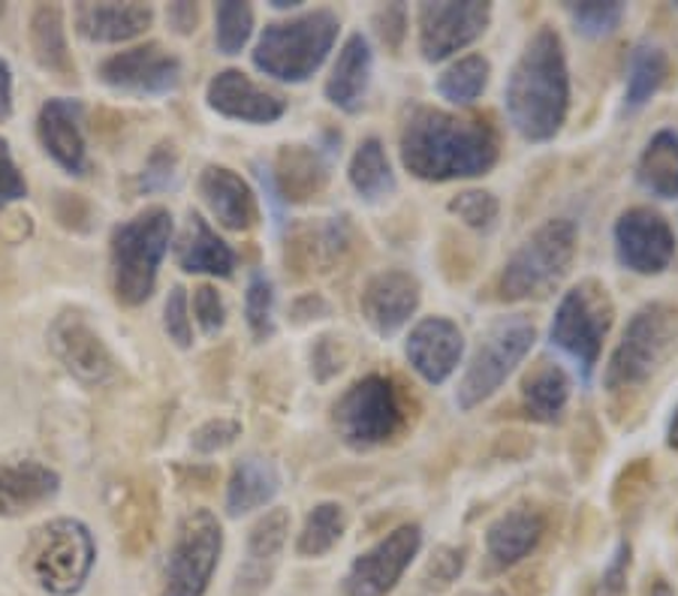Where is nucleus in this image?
<instances>
[{"instance_id": "1", "label": "nucleus", "mask_w": 678, "mask_h": 596, "mask_svg": "<svg viewBox=\"0 0 678 596\" xmlns=\"http://www.w3.org/2000/svg\"><path fill=\"white\" fill-rule=\"evenodd\" d=\"M398 154L401 166L414 178L428 185H444L492 172L501 145L486 118L416 106L401 127Z\"/></svg>"}, {"instance_id": "2", "label": "nucleus", "mask_w": 678, "mask_h": 596, "mask_svg": "<svg viewBox=\"0 0 678 596\" xmlns=\"http://www.w3.org/2000/svg\"><path fill=\"white\" fill-rule=\"evenodd\" d=\"M507 118L525 142H552L570 112L567 49L555 28H536L503 87Z\"/></svg>"}, {"instance_id": "3", "label": "nucleus", "mask_w": 678, "mask_h": 596, "mask_svg": "<svg viewBox=\"0 0 678 596\" xmlns=\"http://www.w3.org/2000/svg\"><path fill=\"white\" fill-rule=\"evenodd\" d=\"M173 236L176 220L164 206L143 208L139 215L112 229L109 278L115 302L124 307H139L152 299Z\"/></svg>"}, {"instance_id": "4", "label": "nucleus", "mask_w": 678, "mask_h": 596, "mask_svg": "<svg viewBox=\"0 0 678 596\" xmlns=\"http://www.w3.org/2000/svg\"><path fill=\"white\" fill-rule=\"evenodd\" d=\"M97 564V540L82 519L58 515L33 527L22 548V573L45 596H76Z\"/></svg>"}, {"instance_id": "5", "label": "nucleus", "mask_w": 678, "mask_h": 596, "mask_svg": "<svg viewBox=\"0 0 678 596\" xmlns=\"http://www.w3.org/2000/svg\"><path fill=\"white\" fill-rule=\"evenodd\" d=\"M678 356V307L648 302L624 325L622 341L603 370V389L609 398H627L667 368Z\"/></svg>"}, {"instance_id": "6", "label": "nucleus", "mask_w": 678, "mask_h": 596, "mask_svg": "<svg viewBox=\"0 0 678 596\" xmlns=\"http://www.w3.org/2000/svg\"><path fill=\"white\" fill-rule=\"evenodd\" d=\"M341 19L332 10H307L269 22L257 36L253 66L286 85H302L326 64L338 43Z\"/></svg>"}, {"instance_id": "7", "label": "nucleus", "mask_w": 678, "mask_h": 596, "mask_svg": "<svg viewBox=\"0 0 678 596\" xmlns=\"http://www.w3.org/2000/svg\"><path fill=\"white\" fill-rule=\"evenodd\" d=\"M580 229L570 217H549L503 262L498 293L503 302H540L559 290L573 269Z\"/></svg>"}, {"instance_id": "8", "label": "nucleus", "mask_w": 678, "mask_h": 596, "mask_svg": "<svg viewBox=\"0 0 678 596\" xmlns=\"http://www.w3.org/2000/svg\"><path fill=\"white\" fill-rule=\"evenodd\" d=\"M332 428L353 452H372L393 443L407 428L405 398L393 379L368 374L353 383L332 404Z\"/></svg>"}, {"instance_id": "9", "label": "nucleus", "mask_w": 678, "mask_h": 596, "mask_svg": "<svg viewBox=\"0 0 678 596\" xmlns=\"http://www.w3.org/2000/svg\"><path fill=\"white\" fill-rule=\"evenodd\" d=\"M536 344L534 323L522 314L501 316L480 332L477 347H473L465 374L456 389V404L461 412L477 410L480 404L492 398L507 379L513 377L515 368L528 358Z\"/></svg>"}, {"instance_id": "10", "label": "nucleus", "mask_w": 678, "mask_h": 596, "mask_svg": "<svg viewBox=\"0 0 678 596\" xmlns=\"http://www.w3.org/2000/svg\"><path fill=\"white\" fill-rule=\"evenodd\" d=\"M613 295L594 278L580 281L561 295L552 325H549V344L573 362L582 383H588L601 362L603 341L613 328Z\"/></svg>"}, {"instance_id": "11", "label": "nucleus", "mask_w": 678, "mask_h": 596, "mask_svg": "<svg viewBox=\"0 0 678 596\" xmlns=\"http://www.w3.org/2000/svg\"><path fill=\"white\" fill-rule=\"evenodd\" d=\"M223 554V524L211 510L181 515L166 554L160 596H206Z\"/></svg>"}, {"instance_id": "12", "label": "nucleus", "mask_w": 678, "mask_h": 596, "mask_svg": "<svg viewBox=\"0 0 678 596\" xmlns=\"http://www.w3.org/2000/svg\"><path fill=\"white\" fill-rule=\"evenodd\" d=\"M423 552V527L419 524H401L377 540L372 548L353 557V564L344 573L341 594L344 596H389L405 578L416 557Z\"/></svg>"}, {"instance_id": "13", "label": "nucleus", "mask_w": 678, "mask_h": 596, "mask_svg": "<svg viewBox=\"0 0 678 596\" xmlns=\"http://www.w3.org/2000/svg\"><path fill=\"white\" fill-rule=\"evenodd\" d=\"M49 349L52 356L64 365V370L73 379H79L88 389H103L118 379V358L112 356L106 341L100 337L94 325L79 314V311H64L49 325Z\"/></svg>"}, {"instance_id": "14", "label": "nucleus", "mask_w": 678, "mask_h": 596, "mask_svg": "<svg viewBox=\"0 0 678 596\" xmlns=\"http://www.w3.org/2000/svg\"><path fill=\"white\" fill-rule=\"evenodd\" d=\"M492 24V3H419L416 40L428 64H440L452 54L471 49Z\"/></svg>"}, {"instance_id": "15", "label": "nucleus", "mask_w": 678, "mask_h": 596, "mask_svg": "<svg viewBox=\"0 0 678 596\" xmlns=\"http://www.w3.org/2000/svg\"><path fill=\"white\" fill-rule=\"evenodd\" d=\"M613 244L618 265L643 278L664 274L676 260V232L669 220L646 206H634L618 215Z\"/></svg>"}, {"instance_id": "16", "label": "nucleus", "mask_w": 678, "mask_h": 596, "mask_svg": "<svg viewBox=\"0 0 678 596\" xmlns=\"http://www.w3.org/2000/svg\"><path fill=\"white\" fill-rule=\"evenodd\" d=\"M181 57L166 52L160 43H143L109 54L97 66V79L112 91L133 97H166L181 85Z\"/></svg>"}, {"instance_id": "17", "label": "nucleus", "mask_w": 678, "mask_h": 596, "mask_svg": "<svg viewBox=\"0 0 678 596\" xmlns=\"http://www.w3.org/2000/svg\"><path fill=\"white\" fill-rule=\"evenodd\" d=\"M423 283L407 269H384L372 274L359 295L362 320L374 335L393 337L405 328L419 311Z\"/></svg>"}, {"instance_id": "18", "label": "nucleus", "mask_w": 678, "mask_h": 596, "mask_svg": "<svg viewBox=\"0 0 678 596\" xmlns=\"http://www.w3.org/2000/svg\"><path fill=\"white\" fill-rule=\"evenodd\" d=\"M290 512L284 506L265 510L253 521L244 542V561L236 569L230 596H263L274 582V573L281 566V554L290 540Z\"/></svg>"}, {"instance_id": "19", "label": "nucleus", "mask_w": 678, "mask_h": 596, "mask_svg": "<svg viewBox=\"0 0 678 596\" xmlns=\"http://www.w3.org/2000/svg\"><path fill=\"white\" fill-rule=\"evenodd\" d=\"M106 510L118 531V542L131 557L148 552L157 533L160 503L148 479L115 477L106 485Z\"/></svg>"}, {"instance_id": "20", "label": "nucleus", "mask_w": 678, "mask_h": 596, "mask_svg": "<svg viewBox=\"0 0 678 596\" xmlns=\"http://www.w3.org/2000/svg\"><path fill=\"white\" fill-rule=\"evenodd\" d=\"M36 136L49 160L66 175H88V139H85V106L76 97L45 100L36 115Z\"/></svg>"}, {"instance_id": "21", "label": "nucleus", "mask_w": 678, "mask_h": 596, "mask_svg": "<svg viewBox=\"0 0 678 596\" xmlns=\"http://www.w3.org/2000/svg\"><path fill=\"white\" fill-rule=\"evenodd\" d=\"M206 103L220 118L241 121L253 127H265L286 115V100L269 87L257 85L244 70L227 66L211 76L206 87Z\"/></svg>"}, {"instance_id": "22", "label": "nucleus", "mask_w": 678, "mask_h": 596, "mask_svg": "<svg viewBox=\"0 0 678 596\" xmlns=\"http://www.w3.org/2000/svg\"><path fill=\"white\" fill-rule=\"evenodd\" d=\"M405 356L428 386H444L465 358V332L449 316H423L407 332Z\"/></svg>"}, {"instance_id": "23", "label": "nucleus", "mask_w": 678, "mask_h": 596, "mask_svg": "<svg viewBox=\"0 0 678 596\" xmlns=\"http://www.w3.org/2000/svg\"><path fill=\"white\" fill-rule=\"evenodd\" d=\"M61 494V473L36 458L0 461V519H22Z\"/></svg>"}, {"instance_id": "24", "label": "nucleus", "mask_w": 678, "mask_h": 596, "mask_svg": "<svg viewBox=\"0 0 678 596\" xmlns=\"http://www.w3.org/2000/svg\"><path fill=\"white\" fill-rule=\"evenodd\" d=\"M199 196L206 202L208 215L230 232H248L260 220V202L253 187L230 166H206L199 172Z\"/></svg>"}, {"instance_id": "25", "label": "nucleus", "mask_w": 678, "mask_h": 596, "mask_svg": "<svg viewBox=\"0 0 678 596\" xmlns=\"http://www.w3.org/2000/svg\"><path fill=\"white\" fill-rule=\"evenodd\" d=\"M73 24L82 40L97 45H121L139 40L154 24V7L148 3H91L82 0L73 7Z\"/></svg>"}, {"instance_id": "26", "label": "nucleus", "mask_w": 678, "mask_h": 596, "mask_svg": "<svg viewBox=\"0 0 678 596\" xmlns=\"http://www.w3.org/2000/svg\"><path fill=\"white\" fill-rule=\"evenodd\" d=\"M546 536V515L534 506H513L486 527V561L494 573L513 569Z\"/></svg>"}, {"instance_id": "27", "label": "nucleus", "mask_w": 678, "mask_h": 596, "mask_svg": "<svg viewBox=\"0 0 678 596\" xmlns=\"http://www.w3.org/2000/svg\"><path fill=\"white\" fill-rule=\"evenodd\" d=\"M269 185L278 202L305 206L311 199H320L328 187V160L311 145H284L274 157Z\"/></svg>"}, {"instance_id": "28", "label": "nucleus", "mask_w": 678, "mask_h": 596, "mask_svg": "<svg viewBox=\"0 0 678 596\" xmlns=\"http://www.w3.org/2000/svg\"><path fill=\"white\" fill-rule=\"evenodd\" d=\"M374 76V52L368 36L362 31H353L344 43H341L335 64L328 70L326 87L323 94L335 108L356 115L365 106L368 87H372Z\"/></svg>"}, {"instance_id": "29", "label": "nucleus", "mask_w": 678, "mask_h": 596, "mask_svg": "<svg viewBox=\"0 0 678 596\" xmlns=\"http://www.w3.org/2000/svg\"><path fill=\"white\" fill-rule=\"evenodd\" d=\"M351 248V227L347 217H328L326 223H307L295 227L286 239V271L295 274H314L328 271Z\"/></svg>"}, {"instance_id": "30", "label": "nucleus", "mask_w": 678, "mask_h": 596, "mask_svg": "<svg viewBox=\"0 0 678 596\" xmlns=\"http://www.w3.org/2000/svg\"><path fill=\"white\" fill-rule=\"evenodd\" d=\"M176 265L185 274H206V278H232L236 271V250L220 239L206 217L190 211L185 229L176 241Z\"/></svg>"}, {"instance_id": "31", "label": "nucleus", "mask_w": 678, "mask_h": 596, "mask_svg": "<svg viewBox=\"0 0 678 596\" xmlns=\"http://www.w3.org/2000/svg\"><path fill=\"white\" fill-rule=\"evenodd\" d=\"M281 491V473L274 461L263 456H244L232 464L223 510L230 519H241L269 506Z\"/></svg>"}, {"instance_id": "32", "label": "nucleus", "mask_w": 678, "mask_h": 596, "mask_svg": "<svg viewBox=\"0 0 678 596\" xmlns=\"http://www.w3.org/2000/svg\"><path fill=\"white\" fill-rule=\"evenodd\" d=\"M28 43H31L33 61L49 76L64 79V82L76 79V61H73L70 43H66L64 10L58 3L33 7L31 22H28Z\"/></svg>"}, {"instance_id": "33", "label": "nucleus", "mask_w": 678, "mask_h": 596, "mask_svg": "<svg viewBox=\"0 0 678 596\" xmlns=\"http://www.w3.org/2000/svg\"><path fill=\"white\" fill-rule=\"evenodd\" d=\"M570 395H573V379L559 362H540L522 383V404L536 422H561V416L567 412Z\"/></svg>"}, {"instance_id": "34", "label": "nucleus", "mask_w": 678, "mask_h": 596, "mask_svg": "<svg viewBox=\"0 0 678 596\" xmlns=\"http://www.w3.org/2000/svg\"><path fill=\"white\" fill-rule=\"evenodd\" d=\"M347 181H351L353 194L359 196L362 202H384L395 194V172L393 163H389V154H386L384 142L377 136H368L356 145V151L351 157V166H347Z\"/></svg>"}, {"instance_id": "35", "label": "nucleus", "mask_w": 678, "mask_h": 596, "mask_svg": "<svg viewBox=\"0 0 678 596\" xmlns=\"http://www.w3.org/2000/svg\"><path fill=\"white\" fill-rule=\"evenodd\" d=\"M636 181L657 199H678V133L657 130L639 154Z\"/></svg>"}, {"instance_id": "36", "label": "nucleus", "mask_w": 678, "mask_h": 596, "mask_svg": "<svg viewBox=\"0 0 678 596\" xmlns=\"http://www.w3.org/2000/svg\"><path fill=\"white\" fill-rule=\"evenodd\" d=\"M669 73L667 52L655 43H639L627 61V82H624V112L634 115L651 103L657 91L664 87Z\"/></svg>"}, {"instance_id": "37", "label": "nucleus", "mask_w": 678, "mask_h": 596, "mask_svg": "<svg viewBox=\"0 0 678 596\" xmlns=\"http://www.w3.org/2000/svg\"><path fill=\"white\" fill-rule=\"evenodd\" d=\"M347 533V510L335 500H323L302 521V531L295 536V554L302 561H317L326 557Z\"/></svg>"}, {"instance_id": "38", "label": "nucleus", "mask_w": 678, "mask_h": 596, "mask_svg": "<svg viewBox=\"0 0 678 596\" xmlns=\"http://www.w3.org/2000/svg\"><path fill=\"white\" fill-rule=\"evenodd\" d=\"M492 79V64L486 54H465L438 76V94L452 106H471L486 94Z\"/></svg>"}, {"instance_id": "39", "label": "nucleus", "mask_w": 678, "mask_h": 596, "mask_svg": "<svg viewBox=\"0 0 678 596\" xmlns=\"http://www.w3.org/2000/svg\"><path fill=\"white\" fill-rule=\"evenodd\" d=\"M253 36V7L227 0L215 7V45L220 54H241V49L251 43Z\"/></svg>"}, {"instance_id": "40", "label": "nucleus", "mask_w": 678, "mask_h": 596, "mask_svg": "<svg viewBox=\"0 0 678 596\" xmlns=\"http://www.w3.org/2000/svg\"><path fill=\"white\" fill-rule=\"evenodd\" d=\"M244 320L257 344L274 337V283L265 271H253L244 290Z\"/></svg>"}, {"instance_id": "41", "label": "nucleus", "mask_w": 678, "mask_h": 596, "mask_svg": "<svg viewBox=\"0 0 678 596\" xmlns=\"http://www.w3.org/2000/svg\"><path fill=\"white\" fill-rule=\"evenodd\" d=\"M447 211L452 217H459L461 223L473 232H492L498 227V217H501V202L492 190H461L447 202Z\"/></svg>"}, {"instance_id": "42", "label": "nucleus", "mask_w": 678, "mask_h": 596, "mask_svg": "<svg viewBox=\"0 0 678 596\" xmlns=\"http://www.w3.org/2000/svg\"><path fill=\"white\" fill-rule=\"evenodd\" d=\"M570 15L573 28L588 36V40H603L609 33L618 31V24L624 22L627 15V7L618 3V0H609V3H597V0H588V3H567L564 7Z\"/></svg>"}, {"instance_id": "43", "label": "nucleus", "mask_w": 678, "mask_h": 596, "mask_svg": "<svg viewBox=\"0 0 678 596\" xmlns=\"http://www.w3.org/2000/svg\"><path fill=\"white\" fill-rule=\"evenodd\" d=\"M178 181V148L176 142H157L148 154L143 172H139V190L143 194H164Z\"/></svg>"}, {"instance_id": "44", "label": "nucleus", "mask_w": 678, "mask_h": 596, "mask_svg": "<svg viewBox=\"0 0 678 596\" xmlns=\"http://www.w3.org/2000/svg\"><path fill=\"white\" fill-rule=\"evenodd\" d=\"M164 332L178 349L194 347V316H190V295L176 283L164 302Z\"/></svg>"}, {"instance_id": "45", "label": "nucleus", "mask_w": 678, "mask_h": 596, "mask_svg": "<svg viewBox=\"0 0 678 596\" xmlns=\"http://www.w3.org/2000/svg\"><path fill=\"white\" fill-rule=\"evenodd\" d=\"M465 564H468V552L461 545H440L428 557L423 582H426L428 590H447V587L459 582V575L465 573Z\"/></svg>"}, {"instance_id": "46", "label": "nucleus", "mask_w": 678, "mask_h": 596, "mask_svg": "<svg viewBox=\"0 0 678 596\" xmlns=\"http://www.w3.org/2000/svg\"><path fill=\"white\" fill-rule=\"evenodd\" d=\"M241 437V422L236 419H227V416H218V419H208L199 428L190 431V449L197 456H218L223 449H230L236 440Z\"/></svg>"}, {"instance_id": "47", "label": "nucleus", "mask_w": 678, "mask_h": 596, "mask_svg": "<svg viewBox=\"0 0 678 596\" xmlns=\"http://www.w3.org/2000/svg\"><path fill=\"white\" fill-rule=\"evenodd\" d=\"M651 488V467H648L646 458H636L634 464H627L615 479L613 488V506L618 512L634 510L636 503H643V498Z\"/></svg>"}, {"instance_id": "48", "label": "nucleus", "mask_w": 678, "mask_h": 596, "mask_svg": "<svg viewBox=\"0 0 678 596\" xmlns=\"http://www.w3.org/2000/svg\"><path fill=\"white\" fill-rule=\"evenodd\" d=\"M190 314H194L197 325L202 328V335H220L223 325H227V302H223V295L218 293V286L199 283L197 290H194V299H190Z\"/></svg>"}, {"instance_id": "49", "label": "nucleus", "mask_w": 678, "mask_h": 596, "mask_svg": "<svg viewBox=\"0 0 678 596\" xmlns=\"http://www.w3.org/2000/svg\"><path fill=\"white\" fill-rule=\"evenodd\" d=\"M630 557H634L630 542L618 540V545L609 554V564L603 566L601 578L594 582L588 596H624V590H627V573H630Z\"/></svg>"}, {"instance_id": "50", "label": "nucleus", "mask_w": 678, "mask_h": 596, "mask_svg": "<svg viewBox=\"0 0 678 596\" xmlns=\"http://www.w3.org/2000/svg\"><path fill=\"white\" fill-rule=\"evenodd\" d=\"M28 196V181L19 172V163L12 157L10 142L0 136V211H7Z\"/></svg>"}, {"instance_id": "51", "label": "nucleus", "mask_w": 678, "mask_h": 596, "mask_svg": "<svg viewBox=\"0 0 678 596\" xmlns=\"http://www.w3.org/2000/svg\"><path fill=\"white\" fill-rule=\"evenodd\" d=\"M374 31L384 40V45L389 52H398L407 36V10L401 3H389V7H380L374 12Z\"/></svg>"}, {"instance_id": "52", "label": "nucleus", "mask_w": 678, "mask_h": 596, "mask_svg": "<svg viewBox=\"0 0 678 596\" xmlns=\"http://www.w3.org/2000/svg\"><path fill=\"white\" fill-rule=\"evenodd\" d=\"M344 368V356L338 353V341L335 337H320L317 347L311 349V370L320 383H328L338 370Z\"/></svg>"}, {"instance_id": "53", "label": "nucleus", "mask_w": 678, "mask_h": 596, "mask_svg": "<svg viewBox=\"0 0 678 596\" xmlns=\"http://www.w3.org/2000/svg\"><path fill=\"white\" fill-rule=\"evenodd\" d=\"M199 15H202V12H199L197 3H169V7H166V22H169V28H173L178 36L197 33Z\"/></svg>"}, {"instance_id": "54", "label": "nucleus", "mask_w": 678, "mask_h": 596, "mask_svg": "<svg viewBox=\"0 0 678 596\" xmlns=\"http://www.w3.org/2000/svg\"><path fill=\"white\" fill-rule=\"evenodd\" d=\"M15 112V79L7 57H0V124H7Z\"/></svg>"}, {"instance_id": "55", "label": "nucleus", "mask_w": 678, "mask_h": 596, "mask_svg": "<svg viewBox=\"0 0 678 596\" xmlns=\"http://www.w3.org/2000/svg\"><path fill=\"white\" fill-rule=\"evenodd\" d=\"M667 446H669V449H676V452H678V404H676V410H672V416H669Z\"/></svg>"}, {"instance_id": "56", "label": "nucleus", "mask_w": 678, "mask_h": 596, "mask_svg": "<svg viewBox=\"0 0 678 596\" xmlns=\"http://www.w3.org/2000/svg\"><path fill=\"white\" fill-rule=\"evenodd\" d=\"M648 596H672V590H669V585H667V582H664V578H657L655 587L648 590Z\"/></svg>"}, {"instance_id": "57", "label": "nucleus", "mask_w": 678, "mask_h": 596, "mask_svg": "<svg viewBox=\"0 0 678 596\" xmlns=\"http://www.w3.org/2000/svg\"><path fill=\"white\" fill-rule=\"evenodd\" d=\"M461 596H507V594H501V590H471V594H461Z\"/></svg>"}, {"instance_id": "58", "label": "nucleus", "mask_w": 678, "mask_h": 596, "mask_svg": "<svg viewBox=\"0 0 678 596\" xmlns=\"http://www.w3.org/2000/svg\"><path fill=\"white\" fill-rule=\"evenodd\" d=\"M3 12H7V7H3V3H0V19H3Z\"/></svg>"}]
</instances>
